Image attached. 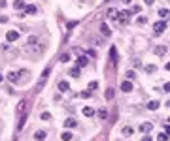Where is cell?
<instances>
[{"mask_svg": "<svg viewBox=\"0 0 170 141\" xmlns=\"http://www.w3.org/2000/svg\"><path fill=\"white\" fill-rule=\"evenodd\" d=\"M129 15H130V11H117V23L121 25V27H127L129 25Z\"/></svg>", "mask_w": 170, "mask_h": 141, "instance_id": "cell-1", "label": "cell"}, {"mask_svg": "<svg viewBox=\"0 0 170 141\" xmlns=\"http://www.w3.org/2000/svg\"><path fill=\"white\" fill-rule=\"evenodd\" d=\"M42 51H44L42 43H38V45H27V53H30V55H40Z\"/></svg>", "mask_w": 170, "mask_h": 141, "instance_id": "cell-2", "label": "cell"}, {"mask_svg": "<svg viewBox=\"0 0 170 141\" xmlns=\"http://www.w3.org/2000/svg\"><path fill=\"white\" fill-rule=\"evenodd\" d=\"M2 51H4L8 57H11V59H15V57L19 55V51H17V49H13L11 45H4V47H2Z\"/></svg>", "mask_w": 170, "mask_h": 141, "instance_id": "cell-3", "label": "cell"}, {"mask_svg": "<svg viewBox=\"0 0 170 141\" xmlns=\"http://www.w3.org/2000/svg\"><path fill=\"white\" fill-rule=\"evenodd\" d=\"M153 30H155V34H161V32L166 30V21H159V23L153 25Z\"/></svg>", "mask_w": 170, "mask_h": 141, "instance_id": "cell-4", "label": "cell"}, {"mask_svg": "<svg viewBox=\"0 0 170 141\" xmlns=\"http://www.w3.org/2000/svg\"><path fill=\"white\" fill-rule=\"evenodd\" d=\"M8 81H11V83H15V81H19V77H21V72H8Z\"/></svg>", "mask_w": 170, "mask_h": 141, "instance_id": "cell-5", "label": "cell"}, {"mask_svg": "<svg viewBox=\"0 0 170 141\" xmlns=\"http://www.w3.org/2000/svg\"><path fill=\"white\" fill-rule=\"evenodd\" d=\"M151 130H153V124H151V122H142V124H140V132L149 134Z\"/></svg>", "mask_w": 170, "mask_h": 141, "instance_id": "cell-6", "label": "cell"}, {"mask_svg": "<svg viewBox=\"0 0 170 141\" xmlns=\"http://www.w3.org/2000/svg\"><path fill=\"white\" fill-rule=\"evenodd\" d=\"M6 38H8V41H15V40L19 38V32H17V30H8Z\"/></svg>", "mask_w": 170, "mask_h": 141, "instance_id": "cell-7", "label": "cell"}, {"mask_svg": "<svg viewBox=\"0 0 170 141\" xmlns=\"http://www.w3.org/2000/svg\"><path fill=\"white\" fill-rule=\"evenodd\" d=\"M121 90H123V92H130V90H132V83H130V81H123V83H121Z\"/></svg>", "mask_w": 170, "mask_h": 141, "instance_id": "cell-8", "label": "cell"}, {"mask_svg": "<svg viewBox=\"0 0 170 141\" xmlns=\"http://www.w3.org/2000/svg\"><path fill=\"white\" fill-rule=\"evenodd\" d=\"M38 43H40V38H38V36H28L27 45H38Z\"/></svg>", "mask_w": 170, "mask_h": 141, "instance_id": "cell-9", "label": "cell"}, {"mask_svg": "<svg viewBox=\"0 0 170 141\" xmlns=\"http://www.w3.org/2000/svg\"><path fill=\"white\" fill-rule=\"evenodd\" d=\"M27 111V100H21L17 104V113H25Z\"/></svg>", "mask_w": 170, "mask_h": 141, "instance_id": "cell-10", "label": "cell"}, {"mask_svg": "<svg viewBox=\"0 0 170 141\" xmlns=\"http://www.w3.org/2000/svg\"><path fill=\"white\" fill-rule=\"evenodd\" d=\"M100 32H102L106 38H108V36H112V30H110V27H108V25H104V23L100 25Z\"/></svg>", "mask_w": 170, "mask_h": 141, "instance_id": "cell-11", "label": "cell"}, {"mask_svg": "<svg viewBox=\"0 0 170 141\" xmlns=\"http://www.w3.org/2000/svg\"><path fill=\"white\" fill-rule=\"evenodd\" d=\"M45 136H47V132H44V130H38V132H34V137H36L38 141H44Z\"/></svg>", "mask_w": 170, "mask_h": 141, "instance_id": "cell-12", "label": "cell"}, {"mask_svg": "<svg viewBox=\"0 0 170 141\" xmlns=\"http://www.w3.org/2000/svg\"><path fill=\"white\" fill-rule=\"evenodd\" d=\"M121 134H123V136H125V137H130V136H132V134H134V130H132V128H130V126H125V128H123V130H121Z\"/></svg>", "mask_w": 170, "mask_h": 141, "instance_id": "cell-13", "label": "cell"}, {"mask_svg": "<svg viewBox=\"0 0 170 141\" xmlns=\"http://www.w3.org/2000/svg\"><path fill=\"white\" fill-rule=\"evenodd\" d=\"M159 102L157 100H151V102H148V109H151V111H155V109H159Z\"/></svg>", "mask_w": 170, "mask_h": 141, "instance_id": "cell-14", "label": "cell"}, {"mask_svg": "<svg viewBox=\"0 0 170 141\" xmlns=\"http://www.w3.org/2000/svg\"><path fill=\"white\" fill-rule=\"evenodd\" d=\"M76 118H66V120H64V126L66 128H76Z\"/></svg>", "mask_w": 170, "mask_h": 141, "instance_id": "cell-15", "label": "cell"}, {"mask_svg": "<svg viewBox=\"0 0 170 141\" xmlns=\"http://www.w3.org/2000/svg\"><path fill=\"white\" fill-rule=\"evenodd\" d=\"M68 88H70V85H68V81H61V83H59V90H61V92H66Z\"/></svg>", "mask_w": 170, "mask_h": 141, "instance_id": "cell-16", "label": "cell"}, {"mask_svg": "<svg viewBox=\"0 0 170 141\" xmlns=\"http://www.w3.org/2000/svg\"><path fill=\"white\" fill-rule=\"evenodd\" d=\"M25 11H27V13H30V15H34L38 9H36V6H34V4H28L27 8H25Z\"/></svg>", "mask_w": 170, "mask_h": 141, "instance_id": "cell-17", "label": "cell"}, {"mask_svg": "<svg viewBox=\"0 0 170 141\" xmlns=\"http://www.w3.org/2000/svg\"><path fill=\"white\" fill-rule=\"evenodd\" d=\"M83 115H85V117H93L94 109H93V107H83Z\"/></svg>", "mask_w": 170, "mask_h": 141, "instance_id": "cell-18", "label": "cell"}, {"mask_svg": "<svg viewBox=\"0 0 170 141\" xmlns=\"http://www.w3.org/2000/svg\"><path fill=\"white\" fill-rule=\"evenodd\" d=\"M68 73H70L72 77H80V68H78V66H74V68H72Z\"/></svg>", "mask_w": 170, "mask_h": 141, "instance_id": "cell-19", "label": "cell"}, {"mask_svg": "<svg viewBox=\"0 0 170 141\" xmlns=\"http://www.w3.org/2000/svg\"><path fill=\"white\" fill-rule=\"evenodd\" d=\"M108 17L112 19V21H115L117 19V9H108Z\"/></svg>", "mask_w": 170, "mask_h": 141, "instance_id": "cell-20", "label": "cell"}, {"mask_svg": "<svg viewBox=\"0 0 170 141\" xmlns=\"http://www.w3.org/2000/svg\"><path fill=\"white\" fill-rule=\"evenodd\" d=\"M165 53H166V47H165V45L155 47V55H165Z\"/></svg>", "mask_w": 170, "mask_h": 141, "instance_id": "cell-21", "label": "cell"}, {"mask_svg": "<svg viewBox=\"0 0 170 141\" xmlns=\"http://www.w3.org/2000/svg\"><path fill=\"white\" fill-rule=\"evenodd\" d=\"M81 66H87V59L85 57H78V68H81Z\"/></svg>", "mask_w": 170, "mask_h": 141, "instance_id": "cell-22", "label": "cell"}, {"mask_svg": "<svg viewBox=\"0 0 170 141\" xmlns=\"http://www.w3.org/2000/svg\"><path fill=\"white\" fill-rule=\"evenodd\" d=\"M13 8L15 9H23V8H25V2H23V0H15V2H13Z\"/></svg>", "mask_w": 170, "mask_h": 141, "instance_id": "cell-23", "label": "cell"}, {"mask_svg": "<svg viewBox=\"0 0 170 141\" xmlns=\"http://www.w3.org/2000/svg\"><path fill=\"white\" fill-rule=\"evenodd\" d=\"M155 70H157V66H155V64H148V66H146V72H148V73H153Z\"/></svg>", "mask_w": 170, "mask_h": 141, "instance_id": "cell-24", "label": "cell"}, {"mask_svg": "<svg viewBox=\"0 0 170 141\" xmlns=\"http://www.w3.org/2000/svg\"><path fill=\"white\" fill-rule=\"evenodd\" d=\"M166 15H168V9H166V8H161V9H159V17H163V19H165Z\"/></svg>", "mask_w": 170, "mask_h": 141, "instance_id": "cell-25", "label": "cell"}, {"mask_svg": "<svg viewBox=\"0 0 170 141\" xmlns=\"http://www.w3.org/2000/svg\"><path fill=\"white\" fill-rule=\"evenodd\" d=\"M113 94H115V92H113V88H108V90H106V98H108V100H112Z\"/></svg>", "mask_w": 170, "mask_h": 141, "instance_id": "cell-26", "label": "cell"}, {"mask_svg": "<svg viewBox=\"0 0 170 141\" xmlns=\"http://www.w3.org/2000/svg\"><path fill=\"white\" fill-rule=\"evenodd\" d=\"M96 88H98V83H96V81H91L89 83V90H96Z\"/></svg>", "mask_w": 170, "mask_h": 141, "instance_id": "cell-27", "label": "cell"}, {"mask_svg": "<svg viewBox=\"0 0 170 141\" xmlns=\"http://www.w3.org/2000/svg\"><path fill=\"white\" fill-rule=\"evenodd\" d=\"M72 139V132H64L63 134V141H70Z\"/></svg>", "mask_w": 170, "mask_h": 141, "instance_id": "cell-28", "label": "cell"}, {"mask_svg": "<svg viewBox=\"0 0 170 141\" xmlns=\"http://www.w3.org/2000/svg\"><path fill=\"white\" fill-rule=\"evenodd\" d=\"M157 139H159V141H168V134H159Z\"/></svg>", "mask_w": 170, "mask_h": 141, "instance_id": "cell-29", "label": "cell"}, {"mask_svg": "<svg viewBox=\"0 0 170 141\" xmlns=\"http://www.w3.org/2000/svg\"><path fill=\"white\" fill-rule=\"evenodd\" d=\"M42 118H44V120H49V118H51V113H49V111H44V113H42Z\"/></svg>", "mask_w": 170, "mask_h": 141, "instance_id": "cell-30", "label": "cell"}, {"mask_svg": "<svg viewBox=\"0 0 170 141\" xmlns=\"http://www.w3.org/2000/svg\"><path fill=\"white\" fill-rule=\"evenodd\" d=\"M136 23H138V25H146V23H148V17H138Z\"/></svg>", "mask_w": 170, "mask_h": 141, "instance_id": "cell-31", "label": "cell"}, {"mask_svg": "<svg viewBox=\"0 0 170 141\" xmlns=\"http://www.w3.org/2000/svg\"><path fill=\"white\" fill-rule=\"evenodd\" d=\"M61 60H63V62H68V60H70V55H68V53H64V55L61 57Z\"/></svg>", "mask_w": 170, "mask_h": 141, "instance_id": "cell-32", "label": "cell"}, {"mask_svg": "<svg viewBox=\"0 0 170 141\" xmlns=\"http://www.w3.org/2000/svg\"><path fill=\"white\" fill-rule=\"evenodd\" d=\"M127 79H134V72H127Z\"/></svg>", "mask_w": 170, "mask_h": 141, "instance_id": "cell-33", "label": "cell"}, {"mask_svg": "<svg viewBox=\"0 0 170 141\" xmlns=\"http://www.w3.org/2000/svg\"><path fill=\"white\" fill-rule=\"evenodd\" d=\"M81 96H85V98H87V96H91V90H83V92H81Z\"/></svg>", "mask_w": 170, "mask_h": 141, "instance_id": "cell-34", "label": "cell"}, {"mask_svg": "<svg viewBox=\"0 0 170 141\" xmlns=\"http://www.w3.org/2000/svg\"><path fill=\"white\" fill-rule=\"evenodd\" d=\"M106 115H108V111H106V109L100 111V117H102V118H106Z\"/></svg>", "mask_w": 170, "mask_h": 141, "instance_id": "cell-35", "label": "cell"}, {"mask_svg": "<svg viewBox=\"0 0 170 141\" xmlns=\"http://www.w3.org/2000/svg\"><path fill=\"white\" fill-rule=\"evenodd\" d=\"M142 141H153V139L149 137V134H148V136H144V137H142Z\"/></svg>", "mask_w": 170, "mask_h": 141, "instance_id": "cell-36", "label": "cell"}, {"mask_svg": "<svg viewBox=\"0 0 170 141\" xmlns=\"http://www.w3.org/2000/svg\"><path fill=\"white\" fill-rule=\"evenodd\" d=\"M6 6V0H0V8H4Z\"/></svg>", "mask_w": 170, "mask_h": 141, "instance_id": "cell-37", "label": "cell"}, {"mask_svg": "<svg viewBox=\"0 0 170 141\" xmlns=\"http://www.w3.org/2000/svg\"><path fill=\"white\" fill-rule=\"evenodd\" d=\"M144 2H146V4L149 6V4H153V2H155V0H144Z\"/></svg>", "mask_w": 170, "mask_h": 141, "instance_id": "cell-38", "label": "cell"}, {"mask_svg": "<svg viewBox=\"0 0 170 141\" xmlns=\"http://www.w3.org/2000/svg\"><path fill=\"white\" fill-rule=\"evenodd\" d=\"M123 2H125V4H130V2H132V0H123Z\"/></svg>", "mask_w": 170, "mask_h": 141, "instance_id": "cell-39", "label": "cell"}, {"mask_svg": "<svg viewBox=\"0 0 170 141\" xmlns=\"http://www.w3.org/2000/svg\"><path fill=\"white\" fill-rule=\"evenodd\" d=\"M0 81H2V73H0Z\"/></svg>", "mask_w": 170, "mask_h": 141, "instance_id": "cell-40", "label": "cell"}]
</instances>
